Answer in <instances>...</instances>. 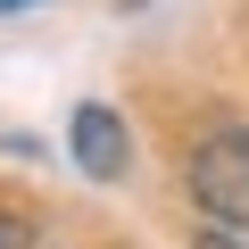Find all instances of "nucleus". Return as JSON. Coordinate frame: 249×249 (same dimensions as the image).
Returning <instances> with one entry per match:
<instances>
[{
  "label": "nucleus",
  "instance_id": "nucleus-5",
  "mask_svg": "<svg viewBox=\"0 0 249 249\" xmlns=\"http://www.w3.org/2000/svg\"><path fill=\"white\" fill-rule=\"evenodd\" d=\"M9 9H34V0H0V17H9Z\"/></svg>",
  "mask_w": 249,
  "mask_h": 249
},
{
  "label": "nucleus",
  "instance_id": "nucleus-3",
  "mask_svg": "<svg viewBox=\"0 0 249 249\" xmlns=\"http://www.w3.org/2000/svg\"><path fill=\"white\" fill-rule=\"evenodd\" d=\"M191 249H249V241H241V232H232V224H216V232H199V241H191Z\"/></svg>",
  "mask_w": 249,
  "mask_h": 249
},
{
  "label": "nucleus",
  "instance_id": "nucleus-4",
  "mask_svg": "<svg viewBox=\"0 0 249 249\" xmlns=\"http://www.w3.org/2000/svg\"><path fill=\"white\" fill-rule=\"evenodd\" d=\"M17 241H25V224H17V216H0V249H17Z\"/></svg>",
  "mask_w": 249,
  "mask_h": 249
},
{
  "label": "nucleus",
  "instance_id": "nucleus-2",
  "mask_svg": "<svg viewBox=\"0 0 249 249\" xmlns=\"http://www.w3.org/2000/svg\"><path fill=\"white\" fill-rule=\"evenodd\" d=\"M75 166L83 175H100V183H116L124 166H133V133H124V116L116 108H75Z\"/></svg>",
  "mask_w": 249,
  "mask_h": 249
},
{
  "label": "nucleus",
  "instance_id": "nucleus-1",
  "mask_svg": "<svg viewBox=\"0 0 249 249\" xmlns=\"http://www.w3.org/2000/svg\"><path fill=\"white\" fill-rule=\"evenodd\" d=\"M191 199H199L216 224L249 232V133H216V142H199V158H191Z\"/></svg>",
  "mask_w": 249,
  "mask_h": 249
}]
</instances>
